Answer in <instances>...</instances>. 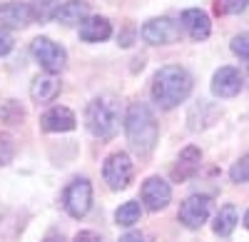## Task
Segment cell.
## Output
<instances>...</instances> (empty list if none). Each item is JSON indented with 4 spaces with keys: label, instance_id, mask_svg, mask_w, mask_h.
<instances>
[{
    "label": "cell",
    "instance_id": "7402d4cb",
    "mask_svg": "<svg viewBox=\"0 0 249 242\" xmlns=\"http://www.w3.org/2000/svg\"><path fill=\"white\" fill-rule=\"evenodd\" d=\"M0 117H3L5 123H10V125H18L20 120L25 117V112H23V108H20L15 100H8V103L3 105V110H0Z\"/></svg>",
    "mask_w": 249,
    "mask_h": 242
},
{
    "label": "cell",
    "instance_id": "d4e9b609",
    "mask_svg": "<svg viewBox=\"0 0 249 242\" xmlns=\"http://www.w3.org/2000/svg\"><path fill=\"white\" fill-rule=\"evenodd\" d=\"M232 53L242 60H249V33H239L232 37V43H230Z\"/></svg>",
    "mask_w": 249,
    "mask_h": 242
},
{
    "label": "cell",
    "instance_id": "30bf717a",
    "mask_svg": "<svg viewBox=\"0 0 249 242\" xmlns=\"http://www.w3.org/2000/svg\"><path fill=\"white\" fill-rule=\"evenodd\" d=\"M33 5L23 3V0H10V3L0 5V28H10V30H20L28 28L33 23Z\"/></svg>",
    "mask_w": 249,
    "mask_h": 242
},
{
    "label": "cell",
    "instance_id": "9c48e42d",
    "mask_svg": "<svg viewBox=\"0 0 249 242\" xmlns=\"http://www.w3.org/2000/svg\"><path fill=\"white\" fill-rule=\"evenodd\" d=\"M170 200H172V187L170 183H164L162 177H147L142 183V203L144 207H147L150 212H160L170 205Z\"/></svg>",
    "mask_w": 249,
    "mask_h": 242
},
{
    "label": "cell",
    "instance_id": "83f0119b",
    "mask_svg": "<svg viewBox=\"0 0 249 242\" xmlns=\"http://www.w3.org/2000/svg\"><path fill=\"white\" fill-rule=\"evenodd\" d=\"M72 242H102V237H100L97 232H92V230H82V232L75 235Z\"/></svg>",
    "mask_w": 249,
    "mask_h": 242
},
{
    "label": "cell",
    "instance_id": "ffe728a7",
    "mask_svg": "<svg viewBox=\"0 0 249 242\" xmlns=\"http://www.w3.org/2000/svg\"><path fill=\"white\" fill-rule=\"evenodd\" d=\"M57 8H60V5H55V0H35V3H33V18L43 23V20L55 18Z\"/></svg>",
    "mask_w": 249,
    "mask_h": 242
},
{
    "label": "cell",
    "instance_id": "6da1fadb",
    "mask_svg": "<svg viewBox=\"0 0 249 242\" xmlns=\"http://www.w3.org/2000/svg\"><path fill=\"white\" fill-rule=\"evenodd\" d=\"M124 135H127L130 148L140 157H147L155 150L157 137H160V128H157V120H155L150 105L130 103L127 112H124Z\"/></svg>",
    "mask_w": 249,
    "mask_h": 242
},
{
    "label": "cell",
    "instance_id": "3957f363",
    "mask_svg": "<svg viewBox=\"0 0 249 242\" xmlns=\"http://www.w3.org/2000/svg\"><path fill=\"white\" fill-rule=\"evenodd\" d=\"M85 125L97 140L115 137L120 128V103L115 95H100L92 97L85 110Z\"/></svg>",
    "mask_w": 249,
    "mask_h": 242
},
{
    "label": "cell",
    "instance_id": "e0dca14e",
    "mask_svg": "<svg viewBox=\"0 0 249 242\" xmlns=\"http://www.w3.org/2000/svg\"><path fill=\"white\" fill-rule=\"evenodd\" d=\"M112 35V25L107 18H100V15H90L85 23L80 25V37L85 43H102Z\"/></svg>",
    "mask_w": 249,
    "mask_h": 242
},
{
    "label": "cell",
    "instance_id": "8992f818",
    "mask_svg": "<svg viewBox=\"0 0 249 242\" xmlns=\"http://www.w3.org/2000/svg\"><path fill=\"white\" fill-rule=\"evenodd\" d=\"M132 175H135V165L127 152H112L107 155L105 165H102V177L112 192H120L124 190L130 183H132Z\"/></svg>",
    "mask_w": 249,
    "mask_h": 242
},
{
    "label": "cell",
    "instance_id": "f1b7e54d",
    "mask_svg": "<svg viewBox=\"0 0 249 242\" xmlns=\"http://www.w3.org/2000/svg\"><path fill=\"white\" fill-rule=\"evenodd\" d=\"M244 227L249 230V210H247V215H244Z\"/></svg>",
    "mask_w": 249,
    "mask_h": 242
},
{
    "label": "cell",
    "instance_id": "5bb4252c",
    "mask_svg": "<svg viewBox=\"0 0 249 242\" xmlns=\"http://www.w3.org/2000/svg\"><path fill=\"white\" fill-rule=\"evenodd\" d=\"M179 23H182V28L187 30V35H190L192 40H197V43L207 40V37H210V33H212L210 15H207L204 10H199V8H190V10H184V13H182V18H179Z\"/></svg>",
    "mask_w": 249,
    "mask_h": 242
},
{
    "label": "cell",
    "instance_id": "ba28073f",
    "mask_svg": "<svg viewBox=\"0 0 249 242\" xmlns=\"http://www.w3.org/2000/svg\"><path fill=\"white\" fill-rule=\"evenodd\" d=\"M142 40L150 45H170L179 40V23L172 18H150L142 25Z\"/></svg>",
    "mask_w": 249,
    "mask_h": 242
},
{
    "label": "cell",
    "instance_id": "2e32d148",
    "mask_svg": "<svg viewBox=\"0 0 249 242\" xmlns=\"http://www.w3.org/2000/svg\"><path fill=\"white\" fill-rule=\"evenodd\" d=\"M60 93V80L50 73L45 75H37L33 83H30V97L35 103H53Z\"/></svg>",
    "mask_w": 249,
    "mask_h": 242
},
{
    "label": "cell",
    "instance_id": "8fae6325",
    "mask_svg": "<svg viewBox=\"0 0 249 242\" xmlns=\"http://www.w3.org/2000/svg\"><path fill=\"white\" fill-rule=\"evenodd\" d=\"M242 88H244V77H242V73H239L237 68H232V65L219 68V70L214 73V77H212V93H214L217 97H234V95L242 93Z\"/></svg>",
    "mask_w": 249,
    "mask_h": 242
},
{
    "label": "cell",
    "instance_id": "5b68a950",
    "mask_svg": "<svg viewBox=\"0 0 249 242\" xmlns=\"http://www.w3.org/2000/svg\"><path fill=\"white\" fill-rule=\"evenodd\" d=\"M62 207L75 220H82L92 207V185L88 177H77L62 192Z\"/></svg>",
    "mask_w": 249,
    "mask_h": 242
},
{
    "label": "cell",
    "instance_id": "52a82bcc",
    "mask_svg": "<svg viewBox=\"0 0 249 242\" xmlns=\"http://www.w3.org/2000/svg\"><path fill=\"white\" fill-rule=\"evenodd\" d=\"M212 215V197H207V195H192V197H187L184 203L179 205V223L187 227V230H199L207 220H210Z\"/></svg>",
    "mask_w": 249,
    "mask_h": 242
},
{
    "label": "cell",
    "instance_id": "603a6c76",
    "mask_svg": "<svg viewBox=\"0 0 249 242\" xmlns=\"http://www.w3.org/2000/svg\"><path fill=\"white\" fill-rule=\"evenodd\" d=\"M230 177H232V183H249V155L239 157L237 163L232 165Z\"/></svg>",
    "mask_w": 249,
    "mask_h": 242
},
{
    "label": "cell",
    "instance_id": "9a60e30c",
    "mask_svg": "<svg viewBox=\"0 0 249 242\" xmlns=\"http://www.w3.org/2000/svg\"><path fill=\"white\" fill-rule=\"evenodd\" d=\"M90 18V3L85 0H68V3H62L55 13V20L62 25H82L85 20Z\"/></svg>",
    "mask_w": 249,
    "mask_h": 242
},
{
    "label": "cell",
    "instance_id": "ac0fdd59",
    "mask_svg": "<svg viewBox=\"0 0 249 242\" xmlns=\"http://www.w3.org/2000/svg\"><path fill=\"white\" fill-rule=\"evenodd\" d=\"M237 223H239V212H237V207L227 203V205L219 207V212H217V217H214L212 230H214L217 237H230V235L234 232Z\"/></svg>",
    "mask_w": 249,
    "mask_h": 242
},
{
    "label": "cell",
    "instance_id": "44dd1931",
    "mask_svg": "<svg viewBox=\"0 0 249 242\" xmlns=\"http://www.w3.org/2000/svg\"><path fill=\"white\" fill-rule=\"evenodd\" d=\"M249 5V0H214V10L219 15H237L244 13Z\"/></svg>",
    "mask_w": 249,
    "mask_h": 242
},
{
    "label": "cell",
    "instance_id": "484cf974",
    "mask_svg": "<svg viewBox=\"0 0 249 242\" xmlns=\"http://www.w3.org/2000/svg\"><path fill=\"white\" fill-rule=\"evenodd\" d=\"M13 45H15V40H13L10 30L0 28V57H5V55H8L10 50H13Z\"/></svg>",
    "mask_w": 249,
    "mask_h": 242
},
{
    "label": "cell",
    "instance_id": "4316f807",
    "mask_svg": "<svg viewBox=\"0 0 249 242\" xmlns=\"http://www.w3.org/2000/svg\"><path fill=\"white\" fill-rule=\"evenodd\" d=\"M120 242H155V240H152L150 235L140 232V230H132V232H127V235H122Z\"/></svg>",
    "mask_w": 249,
    "mask_h": 242
},
{
    "label": "cell",
    "instance_id": "7c38bea8",
    "mask_svg": "<svg viewBox=\"0 0 249 242\" xmlns=\"http://www.w3.org/2000/svg\"><path fill=\"white\" fill-rule=\"evenodd\" d=\"M40 128H43L45 132H70V130L77 128V117H75V112L70 108L55 105L48 112H43V117H40Z\"/></svg>",
    "mask_w": 249,
    "mask_h": 242
},
{
    "label": "cell",
    "instance_id": "277c9868",
    "mask_svg": "<svg viewBox=\"0 0 249 242\" xmlns=\"http://www.w3.org/2000/svg\"><path fill=\"white\" fill-rule=\"evenodd\" d=\"M30 53H33V57L40 63V68H43L45 73H50V75L62 73V70H65V65H68V53H65V48L57 45L55 40H50V37H45V35H40V37L33 40V43H30Z\"/></svg>",
    "mask_w": 249,
    "mask_h": 242
},
{
    "label": "cell",
    "instance_id": "d6986e66",
    "mask_svg": "<svg viewBox=\"0 0 249 242\" xmlns=\"http://www.w3.org/2000/svg\"><path fill=\"white\" fill-rule=\"evenodd\" d=\"M140 217H142V207H140V203H137V200H130V203H124V205L117 207V212H115V223H117L120 227H132L135 223H140Z\"/></svg>",
    "mask_w": 249,
    "mask_h": 242
},
{
    "label": "cell",
    "instance_id": "4fadbf2b",
    "mask_svg": "<svg viewBox=\"0 0 249 242\" xmlns=\"http://www.w3.org/2000/svg\"><path fill=\"white\" fill-rule=\"evenodd\" d=\"M199 163H202L199 148L187 145V148L179 152L177 163H175V168H172V180H175V183H187V180H192V177L199 172Z\"/></svg>",
    "mask_w": 249,
    "mask_h": 242
},
{
    "label": "cell",
    "instance_id": "7a4b0ae2",
    "mask_svg": "<svg viewBox=\"0 0 249 242\" xmlns=\"http://www.w3.org/2000/svg\"><path fill=\"white\" fill-rule=\"evenodd\" d=\"M192 93V75L182 65H164L152 77V100L162 110H172Z\"/></svg>",
    "mask_w": 249,
    "mask_h": 242
},
{
    "label": "cell",
    "instance_id": "cb8c5ba5",
    "mask_svg": "<svg viewBox=\"0 0 249 242\" xmlns=\"http://www.w3.org/2000/svg\"><path fill=\"white\" fill-rule=\"evenodd\" d=\"M15 157V143L8 132L0 135V165H10Z\"/></svg>",
    "mask_w": 249,
    "mask_h": 242
}]
</instances>
